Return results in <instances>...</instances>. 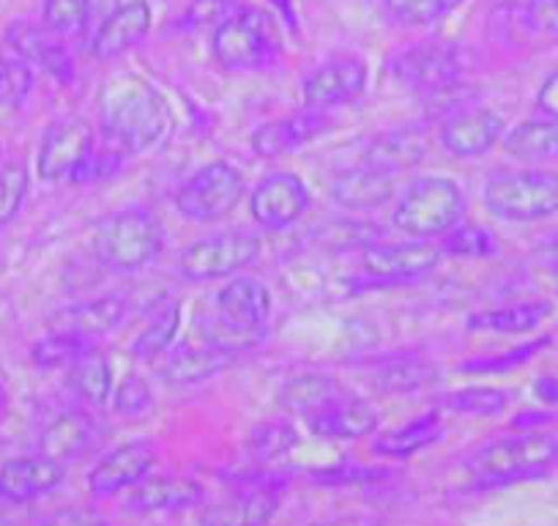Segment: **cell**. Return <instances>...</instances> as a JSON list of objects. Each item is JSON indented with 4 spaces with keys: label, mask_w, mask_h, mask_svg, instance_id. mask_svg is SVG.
<instances>
[{
    "label": "cell",
    "mask_w": 558,
    "mask_h": 526,
    "mask_svg": "<svg viewBox=\"0 0 558 526\" xmlns=\"http://www.w3.org/2000/svg\"><path fill=\"white\" fill-rule=\"evenodd\" d=\"M504 138V118L487 107L458 110L441 123L438 141L452 157L474 159L485 157Z\"/></svg>",
    "instance_id": "19"
},
{
    "label": "cell",
    "mask_w": 558,
    "mask_h": 526,
    "mask_svg": "<svg viewBox=\"0 0 558 526\" xmlns=\"http://www.w3.org/2000/svg\"><path fill=\"white\" fill-rule=\"evenodd\" d=\"M3 406H7V390L0 386V411H3Z\"/></svg>",
    "instance_id": "55"
},
{
    "label": "cell",
    "mask_w": 558,
    "mask_h": 526,
    "mask_svg": "<svg viewBox=\"0 0 558 526\" xmlns=\"http://www.w3.org/2000/svg\"><path fill=\"white\" fill-rule=\"evenodd\" d=\"M206 488L195 477H148L132 488L126 499L129 513L151 515V513H181L203 504Z\"/></svg>",
    "instance_id": "20"
},
{
    "label": "cell",
    "mask_w": 558,
    "mask_h": 526,
    "mask_svg": "<svg viewBox=\"0 0 558 526\" xmlns=\"http://www.w3.org/2000/svg\"><path fill=\"white\" fill-rule=\"evenodd\" d=\"M391 195H395L391 176L384 170L367 168V165L345 170L331 184V198L337 206L348 208V212H373V208L389 203Z\"/></svg>",
    "instance_id": "27"
},
{
    "label": "cell",
    "mask_w": 558,
    "mask_h": 526,
    "mask_svg": "<svg viewBox=\"0 0 558 526\" xmlns=\"http://www.w3.org/2000/svg\"><path fill=\"white\" fill-rule=\"evenodd\" d=\"M271 313V294L255 277H235L217 294V324L225 330L219 335L217 346L230 348L239 354L241 348H250L260 340V332Z\"/></svg>",
    "instance_id": "6"
},
{
    "label": "cell",
    "mask_w": 558,
    "mask_h": 526,
    "mask_svg": "<svg viewBox=\"0 0 558 526\" xmlns=\"http://www.w3.org/2000/svg\"><path fill=\"white\" fill-rule=\"evenodd\" d=\"M536 107H539L545 116L558 118V69L553 74H547L545 83L536 91Z\"/></svg>",
    "instance_id": "51"
},
{
    "label": "cell",
    "mask_w": 558,
    "mask_h": 526,
    "mask_svg": "<svg viewBox=\"0 0 558 526\" xmlns=\"http://www.w3.org/2000/svg\"><path fill=\"white\" fill-rule=\"evenodd\" d=\"M454 3H460V0H454Z\"/></svg>",
    "instance_id": "57"
},
{
    "label": "cell",
    "mask_w": 558,
    "mask_h": 526,
    "mask_svg": "<svg viewBox=\"0 0 558 526\" xmlns=\"http://www.w3.org/2000/svg\"><path fill=\"white\" fill-rule=\"evenodd\" d=\"M425 159V138L418 135L416 129H395L386 135L375 138L364 148V163L367 168L384 170V174H397L408 170Z\"/></svg>",
    "instance_id": "28"
},
{
    "label": "cell",
    "mask_w": 558,
    "mask_h": 526,
    "mask_svg": "<svg viewBox=\"0 0 558 526\" xmlns=\"http://www.w3.org/2000/svg\"><path fill=\"white\" fill-rule=\"evenodd\" d=\"M165 228L146 208H123L96 228L94 252L107 270L137 272L162 255Z\"/></svg>",
    "instance_id": "3"
},
{
    "label": "cell",
    "mask_w": 558,
    "mask_h": 526,
    "mask_svg": "<svg viewBox=\"0 0 558 526\" xmlns=\"http://www.w3.org/2000/svg\"><path fill=\"white\" fill-rule=\"evenodd\" d=\"M441 437H444V420L430 411V415L416 417V420L408 422V426L384 433V437L375 442V453L384 455V458L402 461L422 453V450L433 447Z\"/></svg>",
    "instance_id": "33"
},
{
    "label": "cell",
    "mask_w": 558,
    "mask_h": 526,
    "mask_svg": "<svg viewBox=\"0 0 558 526\" xmlns=\"http://www.w3.org/2000/svg\"><path fill=\"white\" fill-rule=\"evenodd\" d=\"M441 250L452 252V255H463V258H482V255H490V252L496 250V241H493V236L487 234L485 228H480V225L460 223L449 230Z\"/></svg>",
    "instance_id": "46"
},
{
    "label": "cell",
    "mask_w": 558,
    "mask_h": 526,
    "mask_svg": "<svg viewBox=\"0 0 558 526\" xmlns=\"http://www.w3.org/2000/svg\"><path fill=\"white\" fill-rule=\"evenodd\" d=\"M299 447V431L291 422H260L246 437V455L255 466L286 461Z\"/></svg>",
    "instance_id": "35"
},
{
    "label": "cell",
    "mask_w": 558,
    "mask_h": 526,
    "mask_svg": "<svg viewBox=\"0 0 558 526\" xmlns=\"http://www.w3.org/2000/svg\"><path fill=\"white\" fill-rule=\"evenodd\" d=\"M326 127H329V121L318 110L299 112V116L279 118V121L257 127L250 138V146L257 157H286V154H293L296 148L307 146L310 141L324 135Z\"/></svg>",
    "instance_id": "23"
},
{
    "label": "cell",
    "mask_w": 558,
    "mask_h": 526,
    "mask_svg": "<svg viewBox=\"0 0 558 526\" xmlns=\"http://www.w3.org/2000/svg\"><path fill=\"white\" fill-rule=\"evenodd\" d=\"M66 480V469L47 455H25L0 466V502L28 504L58 491Z\"/></svg>",
    "instance_id": "17"
},
{
    "label": "cell",
    "mask_w": 558,
    "mask_h": 526,
    "mask_svg": "<svg viewBox=\"0 0 558 526\" xmlns=\"http://www.w3.org/2000/svg\"><path fill=\"white\" fill-rule=\"evenodd\" d=\"M536 398L547 406H558V375H542L534 381Z\"/></svg>",
    "instance_id": "53"
},
{
    "label": "cell",
    "mask_w": 558,
    "mask_h": 526,
    "mask_svg": "<svg viewBox=\"0 0 558 526\" xmlns=\"http://www.w3.org/2000/svg\"><path fill=\"white\" fill-rule=\"evenodd\" d=\"M441 404L454 415L496 417L507 411L509 395L504 390H493V386H465V390L449 392Z\"/></svg>",
    "instance_id": "37"
},
{
    "label": "cell",
    "mask_w": 558,
    "mask_h": 526,
    "mask_svg": "<svg viewBox=\"0 0 558 526\" xmlns=\"http://www.w3.org/2000/svg\"><path fill=\"white\" fill-rule=\"evenodd\" d=\"M246 179L235 165L211 163L197 170L175 192V212L190 223H217L241 203Z\"/></svg>",
    "instance_id": "7"
},
{
    "label": "cell",
    "mask_w": 558,
    "mask_h": 526,
    "mask_svg": "<svg viewBox=\"0 0 558 526\" xmlns=\"http://www.w3.org/2000/svg\"><path fill=\"white\" fill-rule=\"evenodd\" d=\"M181 326V304L179 302H165L162 310H157L151 321L146 324V330L140 332L132 343V354L143 362H151V359L168 354V348L173 346L175 335H179Z\"/></svg>",
    "instance_id": "36"
},
{
    "label": "cell",
    "mask_w": 558,
    "mask_h": 526,
    "mask_svg": "<svg viewBox=\"0 0 558 526\" xmlns=\"http://www.w3.org/2000/svg\"><path fill=\"white\" fill-rule=\"evenodd\" d=\"M367 88V67L359 58H337L315 69L302 85L307 110H329L359 99Z\"/></svg>",
    "instance_id": "18"
},
{
    "label": "cell",
    "mask_w": 558,
    "mask_h": 526,
    "mask_svg": "<svg viewBox=\"0 0 558 526\" xmlns=\"http://www.w3.org/2000/svg\"><path fill=\"white\" fill-rule=\"evenodd\" d=\"M463 212L465 198L458 181L447 176H422L402 192L391 223L411 239H433L447 236L454 225H460Z\"/></svg>",
    "instance_id": "4"
},
{
    "label": "cell",
    "mask_w": 558,
    "mask_h": 526,
    "mask_svg": "<svg viewBox=\"0 0 558 526\" xmlns=\"http://www.w3.org/2000/svg\"><path fill=\"white\" fill-rule=\"evenodd\" d=\"M553 255H556V261H558V244H556V250H553Z\"/></svg>",
    "instance_id": "56"
},
{
    "label": "cell",
    "mask_w": 558,
    "mask_h": 526,
    "mask_svg": "<svg viewBox=\"0 0 558 526\" xmlns=\"http://www.w3.org/2000/svg\"><path fill=\"white\" fill-rule=\"evenodd\" d=\"M307 208L310 187L296 174H268L250 198L252 217L268 230L291 228L307 214Z\"/></svg>",
    "instance_id": "13"
},
{
    "label": "cell",
    "mask_w": 558,
    "mask_h": 526,
    "mask_svg": "<svg viewBox=\"0 0 558 526\" xmlns=\"http://www.w3.org/2000/svg\"><path fill=\"white\" fill-rule=\"evenodd\" d=\"M260 250V236L252 230H225L186 247L179 258V270L186 280H219L252 266Z\"/></svg>",
    "instance_id": "9"
},
{
    "label": "cell",
    "mask_w": 558,
    "mask_h": 526,
    "mask_svg": "<svg viewBox=\"0 0 558 526\" xmlns=\"http://www.w3.org/2000/svg\"><path fill=\"white\" fill-rule=\"evenodd\" d=\"M235 362V351L206 343V346H181L168 357L162 379L173 386H195L214 379Z\"/></svg>",
    "instance_id": "26"
},
{
    "label": "cell",
    "mask_w": 558,
    "mask_h": 526,
    "mask_svg": "<svg viewBox=\"0 0 558 526\" xmlns=\"http://www.w3.org/2000/svg\"><path fill=\"white\" fill-rule=\"evenodd\" d=\"M94 148V129L83 118H61L45 129L36 154V174L45 181H61L74 174Z\"/></svg>",
    "instance_id": "14"
},
{
    "label": "cell",
    "mask_w": 558,
    "mask_h": 526,
    "mask_svg": "<svg viewBox=\"0 0 558 526\" xmlns=\"http://www.w3.org/2000/svg\"><path fill=\"white\" fill-rule=\"evenodd\" d=\"M154 409V392L140 375H126L112 392V411L123 420H143Z\"/></svg>",
    "instance_id": "42"
},
{
    "label": "cell",
    "mask_w": 558,
    "mask_h": 526,
    "mask_svg": "<svg viewBox=\"0 0 558 526\" xmlns=\"http://www.w3.org/2000/svg\"><path fill=\"white\" fill-rule=\"evenodd\" d=\"M123 163H126V157L118 148H112L110 143L101 148H90L83 163L69 176V181L72 184H99V181H107L121 174Z\"/></svg>",
    "instance_id": "43"
},
{
    "label": "cell",
    "mask_w": 558,
    "mask_h": 526,
    "mask_svg": "<svg viewBox=\"0 0 558 526\" xmlns=\"http://www.w3.org/2000/svg\"><path fill=\"white\" fill-rule=\"evenodd\" d=\"M509 157L523 163H550L558 159V118H529L504 138Z\"/></svg>",
    "instance_id": "31"
},
{
    "label": "cell",
    "mask_w": 558,
    "mask_h": 526,
    "mask_svg": "<svg viewBox=\"0 0 558 526\" xmlns=\"http://www.w3.org/2000/svg\"><path fill=\"white\" fill-rule=\"evenodd\" d=\"M391 77L405 88L418 94H433V91L452 85L460 80V56L454 47L441 41H416L405 50L395 52L386 61Z\"/></svg>",
    "instance_id": "10"
},
{
    "label": "cell",
    "mask_w": 558,
    "mask_h": 526,
    "mask_svg": "<svg viewBox=\"0 0 558 526\" xmlns=\"http://www.w3.org/2000/svg\"><path fill=\"white\" fill-rule=\"evenodd\" d=\"M99 439V422L88 411H63L41 431L39 453L58 464H69V461H80L94 453Z\"/></svg>",
    "instance_id": "22"
},
{
    "label": "cell",
    "mask_w": 558,
    "mask_h": 526,
    "mask_svg": "<svg viewBox=\"0 0 558 526\" xmlns=\"http://www.w3.org/2000/svg\"><path fill=\"white\" fill-rule=\"evenodd\" d=\"M90 346V340L77 335H66V332H50L47 337H41L34 346V362L39 364L41 370H66L69 364L77 362Z\"/></svg>",
    "instance_id": "39"
},
{
    "label": "cell",
    "mask_w": 558,
    "mask_h": 526,
    "mask_svg": "<svg viewBox=\"0 0 558 526\" xmlns=\"http://www.w3.org/2000/svg\"><path fill=\"white\" fill-rule=\"evenodd\" d=\"M487 212L507 223H539L558 214V174L553 170H507L482 187Z\"/></svg>",
    "instance_id": "5"
},
{
    "label": "cell",
    "mask_w": 558,
    "mask_h": 526,
    "mask_svg": "<svg viewBox=\"0 0 558 526\" xmlns=\"http://www.w3.org/2000/svg\"><path fill=\"white\" fill-rule=\"evenodd\" d=\"M28 192L31 174L23 163H9L7 168H0V230L17 219Z\"/></svg>",
    "instance_id": "41"
},
{
    "label": "cell",
    "mask_w": 558,
    "mask_h": 526,
    "mask_svg": "<svg viewBox=\"0 0 558 526\" xmlns=\"http://www.w3.org/2000/svg\"><path fill=\"white\" fill-rule=\"evenodd\" d=\"M307 431L318 439H331V442H356L367 439L378 431V411L373 404L362 398H337L335 404L324 406L315 415L304 417Z\"/></svg>",
    "instance_id": "21"
},
{
    "label": "cell",
    "mask_w": 558,
    "mask_h": 526,
    "mask_svg": "<svg viewBox=\"0 0 558 526\" xmlns=\"http://www.w3.org/2000/svg\"><path fill=\"white\" fill-rule=\"evenodd\" d=\"M7 45L20 61L28 67H39L50 77H56L61 85H69L74 80V61L69 56L66 45L45 25H34L28 20H17L7 28Z\"/></svg>",
    "instance_id": "16"
},
{
    "label": "cell",
    "mask_w": 558,
    "mask_h": 526,
    "mask_svg": "<svg viewBox=\"0 0 558 526\" xmlns=\"http://www.w3.org/2000/svg\"><path fill=\"white\" fill-rule=\"evenodd\" d=\"M239 9L235 0H192V7L186 9L184 17L179 20L181 28H206L214 25L217 28L222 20H228L230 14Z\"/></svg>",
    "instance_id": "48"
},
{
    "label": "cell",
    "mask_w": 558,
    "mask_h": 526,
    "mask_svg": "<svg viewBox=\"0 0 558 526\" xmlns=\"http://www.w3.org/2000/svg\"><path fill=\"white\" fill-rule=\"evenodd\" d=\"M277 52L271 20L250 7H239L214 28V56L230 72H250L266 67Z\"/></svg>",
    "instance_id": "8"
},
{
    "label": "cell",
    "mask_w": 558,
    "mask_h": 526,
    "mask_svg": "<svg viewBox=\"0 0 558 526\" xmlns=\"http://www.w3.org/2000/svg\"><path fill=\"white\" fill-rule=\"evenodd\" d=\"M66 386L83 404L101 406L112 398V364L96 348H88L83 357L66 368Z\"/></svg>",
    "instance_id": "32"
},
{
    "label": "cell",
    "mask_w": 558,
    "mask_h": 526,
    "mask_svg": "<svg viewBox=\"0 0 558 526\" xmlns=\"http://www.w3.org/2000/svg\"><path fill=\"white\" fill-rule=\"evenodd\" d=\"M34 72L17 56L0 58V107H20L31 94Z\"/></svg>",
    "instance_id": "44"
},
{
    "label": "cell",
    "mask_w": 558,
    "mask_h": 526,
    "mask_svg": "<svg viewBox=\"0 0 558 526\" xmlns=\"http://www.w3.org/2000/svg\"><path fill=\"white\" fill-rule=\"evenodd\" d=\"M391 471L380 466H362V464H337L318 469L313 480L318 486H369V482L389 480Z\"/></svg>",
    "instance_id": "47"
},
{
    "label": "cell",
    "mask_w": 558,
    "mask_h": 526,
    "mask_svg": "<svg viewBox=\"0 0 558 526\" xmlns=\"http://www.w3.org/2000/svg\"><path fill=\"white\" fill-rule=\"evenodd\" d=\"M454 7V0H384V14L400 28H422L447 17Z\"/></svg>",
    "instance_id": "38"
},
{
    "label": "cell",
    "mask_w": 558,
    "mask_h": 526,
    "mask_svg": "<svg viewBox=\"0 0 558 526\" xmlns=\"http://www.w3.org/2000/svg\"><path fill=\"white\" fill-rule=\"evenodd\" d=\"M157 464V447L146 439L118 444L110 453L101 455L88 471V491L96 499H110L116 493L134 488L140 480H146L148 471Z\"/></svg>",
    "instance_id": "12"
},
{
    "label": "cell",
    "mask_w": 558,
    "mask_h": 526,
    "mask_svg": "<svg viewBox=\"0 0 558 526\" xmlns=\"http://www.w3.org/2000/svg\"><path fill=\"white\" fill-rule=\"evenodd\" d=\"M444 250L427 241H405V244H373L364 250L362 266L367 277L378 283H408L438 270Z\"/></svg>",
    "instance_id": "15"
},
{
    "label": "cell",
    "mask_w": 558,
    "mask_h": 526,
    "mask_svg": "<svg viewBox=\"0 0 558 526\" xmlns=\"http://www.w3.org/2000/svg\"><path fill=\"white\" fill-rule=\"evenodd\" d=\"M553 304L545 299H534V302H518L507 304V308H490L480 310V313L469 315L465 326L471 332H496V335H518V332H531L550 319Z\"/></svg>",
    "instance_id": "30"
},
{
    "label": "cell",
    "mask_w": 558,
    "mask_h": 526,
    "mask_svg": "<svg viewBox=\"0 0 558 526\" xmlns=\"http://www.w3.org/2000/svg\"><path fill=\"white\" fill-rule=\"evenodd\" d=\"M310 526H364V521H342V524H310Z\"/></svg>",
    "instance_id": "54"
},
{
    "label": "cell",
    "mask_w": 558,
    "mask_h": 526,
    "mask_svg": "<svg viewBox=\"0 0 558 526\" xmlns=\"http://www.w3.org/2000/svg\"><path fill=\"white\" fill-rule=\"evenodd\" d=\"M286 480L239 486L228 497L217 499L201 510V526H268L282 510Z\"/></svg>",
    "instance_id": "11"
},
{
    "label": "cell",
    "mask_w": 558,
    "mask_h": 526,
    "mask_svg": "<svg viewBox=\"0 0 558 526\" xmlns=\"http://www.w3.org/2000/svg\"><path fill=\"white\" fill-rule=\"evenodd\" d=\"M529 23L534 25L536 31L556 34L558 31V0H531Z\"/></svg>",
    "instance_id": "50"
},
{
    "label": "cell",
    "mask_w": 558,
    "mask_h": 526,
    "mask_svg": "<svg viewBox=\"0 0 558 526\" xmlns=\"http://www.w3.org/2000/svg\"><path fill=\"white\" fill-rule=\"evenodd\" d=\"M0 154H3V152H0Z\"/></svg>",
    "instance_id": "58"
},
{
    "label": "cell",
    "mask_w": 558,
    "mask_h": 526,
    "mask_svg": "<svg viewBox=\"0 0 558 526\" xmlns=\"http://www.w3.org/2000/svg\"><path fill=\"white\" fill-rule=\"evenodd\" d=\"M337 398H342V386L337 384V379L326 373H304L279 386L277 406L288 415L310 417L335 404Z\"/></svg>",
    "instance_id": "29"
},
{
    "label": "cell",
    "mask_w": 558,
    "mask_h": 526,
    "mask_svg": "<svg viewBox=\"0 0 558 526\" xmlns=\"http://www.w3.org/2000/svg\"><path fill=\"white\" fill-rule=\"evenodd\" d=\"M558 464V439L545 431H520L518 437L485 444L465 461L476 486H512L534 480Z\"/></svg>",
    "instance_id": "2"
},
{
    "label": "cell",
    "mask_w": 558,
    "mask_h": 526,
    "mask_svg": "<svg viewBox=\"0 0 558 526\" xmlns=\"http://www.w3.org/2000/svg\"><path fill=\"white\" fill-rule=\"evenodd\" d=\"M34 526H110V521L94 507H63L39 518Z\"/></svg>",
    "instance_id": "49"
},
{
    "label": "cell",
    "mask_w": 558,
    "mask_h": 526,
    "mask_svg": "<svg viewBox=\"0 0 558 526\" xmlns=\"http://www.w3.org/2000/svg\"><path fill=\"white\" fill-rule=\"evenodd\" d=\"M550 422H556L553 411H523V415H518V420L512 426L520 428V431H542Z\"/></svg>",
    "instance_id": "52"
},
{
    "label": "cell",
    "mask_w": 558,
    "mask_h": 526,
    "mask_svg": "<svg viewBox=\"0 0 558 526\" xmlns=\"http://www.w3.org/2000/svg\"><path fill=\"white\" fill-rule=\"evenodd\" d=\"M438 381V368L425 359L411 357V359H391L384 368L373 373V386L389 395H408V392H418Z\"/></svg>",
    "instance_id": "34"
},
{
    "label": "cell",
    "mask_w": 558,
    "mask_h": 526,
    "mask_svg": "<svg viewBox=\"0 0 558 526\" xmlns=\"http://www.w3.org/2000/svg\"><path fill=\"white\" fill-rule=\"evenodd\" d=\"M90 17V0H45L41 23L58 39L83 34Z\"/></svg>",
    "instance_id": "40"
},
{
    "label": "cell",
    "mask_w": 558,
    "mask_h": 526,
    "mask_svg": "<svg viewBox=\"0 0 558 526\" xmlns=\"http://www.w3.org/2000/svg\"><path fill=\"white\" fill-rule=\"evenodd\" d=\"M126 308L129 304L121 297H99L58 310V313L50 315L47 326H50V332H66V335L94 340V337L116 330L126 319Z\"/></svg>",
    "instance_id": "25"
},
{
    "label": "cell",
    "mask_w": 558,
    "mask_h": 526,
    "mask_svg": "<svg viewBox=\"0 0 558 526\" xmlns=\"http://www.w3.org/2000/svg\"><path fill=\"white\" fill-rule=\"evenodd\" d=\"M151 20L154 14L146 0H129L118 7L96 31L94 56L99 61H112V58L123 56L140 39H146V34L151 31Z\"/></svg>",
    "instance_id": "24"
},
{
    "label": "cell",
    "mask_w": 558,
    "mask_h": 526,
    "mask_svg": "<svg viewBox=\"0 0 558 526\" xmlns=\"http://www.w3.org/2000/svg\"><path fill=\"white\" fill-rule=\"evenodd\" d=\"M173 127L168 99L137 74H116L101 94V132L123 157L157 146Z\"/></svg>",
    "instance_id": "1"
},
{
    "label": "cell",
    "mask_w": 558,
    "mask_h": 526,
    "mask_svg": "<svg viewBox=\"0 0 558 526\" xmlns=\"http://www.w3.org/2000/svg\"><path fill=\"white\" fill-rule=\"evenodd\" d=\"M545 346H550V337H539V340H531L525 343V346L512 348V351L498 354V357L471 359V362L463 364V370H469V373H507V370H514L520 368V364L531 362Z\"/></svg>",
    "instance_id": "45"
}]
</instances>
